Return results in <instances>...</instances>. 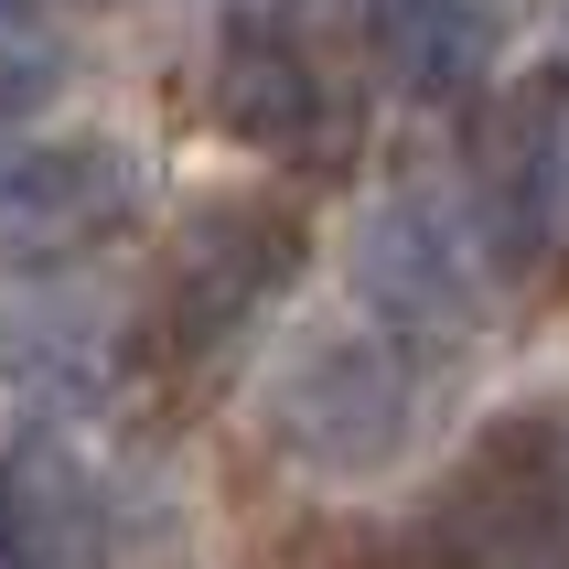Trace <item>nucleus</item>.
Returning <instances> with one entry per match:
<instances>
[{
	"label": "nucleus",
	"mask_w": 569,
	"mask_h": 569,
	"mask_svg": "<svg viewBox=\"0 0 569 569\" xmlns=\"http://www.w3.org/2000/svg\"><path fill=\"white\" fill-rule=\"evenodd\" d=\"M419 387L409 355L387 345L377 322H333V333H301L269 377V430H280L290 462L312 473H387L409 451Z\"/></svg>",
	"instance_id": "f257e3e1"
},
{
	"label": "nucleus",
	"mask_w": 569,
	"mask_h": 569,
	"mask_svg": "<svg viewBox=\"0 0 569 569\" xmlns=\"http://www.w3.org/2000/svg\"><path fill=\"white\" fill-rule=\"evenodd\" d=\"M569 216V76L538 64L516 76L495 108L473 119V193H462V226H473L483 269H538L548 237Z\"/></svg>",
	"instance_id": "f03ea898"
},
{
	"label": "nucleus",
	"mask_w": 569,
	"mask_h": 569,
	"mask_svg": "<svg viewBox=\"0 0 569 569\" xmlns=\"http://www.w3.org/2000/svg\"><path fill=\"white\" fill-rule=\"evenodd\" d=\"M129 216H140V161L108 129L0 151V258L32 269V280L64 269V258H87V248H108Z\"/></svg>",
	"instance_id": "7ed1b4c3"
},
{
	"label": "nucleus",
	"mask_w": 569,
	"mask_h": 569,
	"mask_svg": "<svg viewBox=\"0 0 569 569\" xmlns=\"http://www.w3.org/2000/svg\"><path fill=\"white\" fill-rule=\"evenodd\" d=\"M301 280V226L280 204H204L161 258V345L216 355L226 333H248L280 290Z\"/></svg>",
	"instance_id": "20e7f679"
},
{
	"label": "nucleus",
	"mask_w": 569,
	"mask_h": 569,
	"mask_svg": "<svg viewBox=\"0 0 569 569\" xmlns=\"http://www.w3.org/2000/svg\"><path fill=\"white\" fill-rule=\"evenodd\" d=\"M129 355H140V333H129V312L108 290L54 280V269L0 290V387H11L22 409H43V419L108 409L129 387Z\"/></svg>",
	"instance_id": "39448f33"
},
{
	"label": "nucleus",
	"mask_w": 569,
	"mask_h": 569,
	"mask_svg": "<svg viewBox=\"0 0 569 569\" xmlns=\"http://www.w3.org/2000/svg\"><path fill=\"white\" fill-rule=\"evenodd\" d=\"M355 290H366V312L387 333H462L483 301V248L451 204L387 193L377 216L355 226Z\"/></svg>",
	"instance_id": "423d86ee"
},
{
	"label": "nucleus",
	"mask_w": 569,
	"mask_h": 569,
	"mask_svg": "<svg viewBox=\"0 0 569 569\" xmlns=\"http://www.w3.org/2000/svg\"><path fill=\"white\" fill-rule=\"evenodd\" d=\"M216 119H226V140L280 151V161H322L333 151V87H322V64L301 54L269 11H237V22L216 32Z\"/></svg>",
	"instance_id": "0eeeda50"
},
{
	"label": "nucleus",
	"mask_w": 569,
	"mask_h": 569,
	"mask_svg": "<svg viewBox=\"0 0 569 569\" xmlns=\"http://www.w3.org/2000/svg\"><path fill=\"white\" fill-rule=\"evenodd\" d=\"M0 569H108V495L64 430L0 451Z\"/></svg>",
	"instance_id": "6e6552de"
},
{
	"label": "nucleus",
	"mask_w": 569,
	"mask_h": 569,
	"mask_svg": "<svg viewBox=\"0 0 569 569\" xmlns=\"http://www.w3.org/2000/svg\"><path fill=\"white\" fill-rule=\"evenodd\" d=\"M355 22H366L377 76L398 97H419V108L473 97L483 64H495V11L483 0H355Z\"/></svg>",
	"instance_id": "1a4fd4ad"
},
{
	"label": "nucleus",
	"mask_w": 569,
	"mask_h": 569,
	"mask_svg": "<svg viewBox=\"0 0 569 569\" xmlns=\"http://www.w3.org/2000/svg\"><path fill=\"white\" fill-rule=\"evenodd\" d=\"M64 87V22L54 0H0V119H32Z\"/></svg>",
	"instance_id": "9d476101"
}]
</instances>
